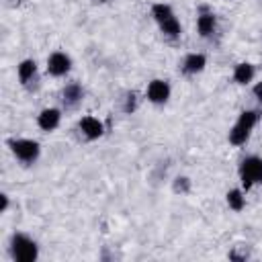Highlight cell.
Here are the masks:
<instances>
[{
    "label": "cell",
    "mask_w": 262,
    "mask_h": 262,
    "mask_svg": "<svg viewBox=\"0 0 262 262\" xmlns=\"http://www.w3.org/2000/svg\"><path fill=\"white\" fill-rule=\"evenodd\" d=\"M151 16L156 20V25L160 27V33L170 39V41H178L182 37V25L174 12V8L168 2H156L151 4Z\"/></svg>",
    "instance_id": "1"
},
{
    "label": "cell",
    "mask_w": 262,
    "mask_h": 262,
    "mask_svg": "<svg viewBox=\"0 0 262 262\" xmlns=\"http://www.w3.org/2000/svg\"><path fill=\"white\" fill-rule=\"evenodd\" d=\"M258 121H260V113H258V111H254V108H244V111L237 115L235 123L231 125L229 133H227V141H229L233 147L246 145V143L250 141L252 131H254V127L258 125Z\"/></svg>",
    "instance_id": "2"
},
{
    "label": "cell",
    "mask_w": 262,
    "mask_h": 262,
    "mask_svg": "<svg viewBox=\"0 0 262 262\" xmlns=\"http://www.w3.org/2000/svg\"><path fill=\"white\" fill-rule=\"evenodd\" d=\"M237 176H239V186L246 192L262 184V158L256 154L246 156L237 166Z\"/></svg>",
    "instance_id": "3"
},
{
    "label": "cell",
    "mask_w": 262,
    "mask_h": 262,
    "mask_svg": "<svg viewBox=\"0 0 262 262\" xmlns=\"http://www.w3.org/2000/svg\"><path fill=\"white\" fill-rule=\"evenodd\" d=\"M8 147H10V154L25 166H33L41 156V143L31 137L8 139Z\"/></svg>",
    "instance_id": "4"
},
{
    "label": "cell",
    "mask_w": 262,
    "mask_h": 262,
    "mask_svg": "<svg viewBox=\"0 0 262 262\" xmlns=\"http://www.w3.org/2000/svg\"><path fill=\"white\" fill-rule=\"evenodd\" d=\"M10 256L16 262H35L39 258V246L31 235L16 231L10 237Z\"/></svg>",
    "instance_id": "5"
},
{
    "label": "cell",
    "mask_w": 262,
    "mask_h": 262,
    "mask_svg": "<svg viewBox=\"0 0 262 262\" xmlns=\"http://www.w3.org/2000/svg\"><path fill=\"white\" fill-rule=\"evenodd\" d=\"M170 96H172V86L164 78H154L147 84V88H145V98L151 104H158V106L160 104H166L170 100Z\"/></svg>",
    "instance_id": "6"
},
{
    "label": "cell",
    "mask_w": 262,
    "mask_h": 262,
    "mask_svg": "<svg viewBox=\"0 0 262 262\" xmlns=\"http://www.w3.org/2000/svg\"><path fill=\"white\" fill-rule=\"evenodd\" d=\"M215 31H217V14L209 6L201 4L199 10H196V33H199V37L209 39V37L215 35Z\"/></svg>",
    "instance_id": "7"
},
{
    "label": "cell",
    "mask_w": 262,
    "mask_h": 262,
    "mask_svg": "<svg viewBox=\"0 0 262 262\" xmlns=\"http://www.w3.org/2000/svg\"><path fill=\"white\" fill-rule=\"evenodd\" d=\"M72 70V57L66 51H53L47 57V74L53 78H63Z\"/></svg>",
    "instance_id": "8"
},
{
    "label": "cell",
    "mask_w": 262,
    "mask_h": 262,
    "mask_svg": "<svg viewBox=\"0 0 262 262\" xmlns=\"http://www.w3.org/2000/svg\"><path fill=\"white\" fill-rule=\"evenodd\" d=\"M78 129H80V133H82L88 141L100 139V137L104 135V123H102L100 119L92 117V115H84V117H80V121H78Z\"/></svg>",
    "instance_id": "9"
},
{
    "label": "cell",
    "mask_w": 262,
    "mask_h": 262,
    "mask_svg": "<svg viewBox=\"0 0 262 262\" xmlns=\"http://www.w3.org/2000/svg\"><path fill=\"white\" fill-rule=\"evenodd\" d=\"M61 123V108L57 106H45L39 115H37V127L45 133H51L59 127Z\"/></svg>",
    "instance_id": "10"
},
{
    "label": "cell",
    "mask_w": 262,
    "mask_h": 262,
    "mask_svg": "<svg viewBox=\"0 0 262 262\" xmlns=\"http://www.w3.org/2000/svg\"><path fill=\"white\" fill-rule=\"evenodd\" d=\"M207 68V55L201 53V51H192V53H186L182 63H180V70L184 76H196L201 74L203 70Z\"/></svg>",
    "instance_id": "11"
},
{
    "label": "cell",
    "mask_w": 262,
    "mask_h": 262,
    "mask_svg": "<svg viewBox=\"0 0 262 262\" xmlns=\"http://www.w3.org/2000/svg\"><path fill=\"white\" fill-rule=\"evenodd\" d=\"M84 98V88L80 82H68L63 88H61V102L66 108H74L82 102Z\"/></svg>",
    "instance_id": "12"
},
{
    "label": "cell",
    "mask_w": 262,
    "mask_h": 262,
    "mask_svg": "<svg viewBox=\"0 0 262 262\" xmlns=\"http://www.w3.org/2000/svg\"><path fill=\"white\" fill-rule=\"evenodd\" d=\"M231 78H233V82L237 86H248L256 78V66L250 63V61H239V63L233 66Z\"/></svg>",
    "instance_id": "13"
},
{
    "label": "cell",
    "mask_w": 262,
    "mask_h": 262,
    "mask_svg": "<svg viewBox=\"0 0 262 262\" xmlns=\"http://www.w3.org/2000/svg\"><path fill=\"white\" fill-rule=\"evenodd\" d=\"M16 76H18V82L23 86H31V82L37 80V61L27 57L23 61H18L16 66Z\"/></svg>",
    "instance_id": "14"
},
{
    "label": "cell",
    "mask_w": 262,
    "mask_h": 262,
    "mask_svg": "<svg viewBox=\"0 0 262 262\" xmlns=\"http://www.w3.org/2000/svg\"><path fill=\"white\" fill-rule=\"evenodd\" d=\"M225 203L231 211L239 213L246 209V190L239 186V188H229L227 194H225Z\"/></svg>",
    "instance_id": "15"
},
{
    "label": "cell",
    "mask_w": 262,
    "mask_h": 262,
    "mask_svg": "<svg viewBox=\"0 0 262 262\" xmlns=\"http://www.w3.org/2000/svg\"><path fill=\"white\" fill-rule=\"evenodd\" d=\"M190 186H192V182H190L188 176H176L174 182H172V190L176 194H188L190 192Z\"/></svg>",
    "instance_id": "16"
},
{
    "label": "cell",
    "mask_w": 262,
    "mask_h": 262,
    "mask_svg": "<svg viewBox=\"0 0 262 262\" xmlns=\"http://www.w3.org/2000/svg\"><path fill=\"white\" fill-rule=\"evenodd\" d=\"M135 108H137V94L133 90H129L125 94V98H123V111L127 115H131V113H135Z\"/></svg>",
    "instance_id": "17"
},
{
    "label": "cell",
    "mask_w": 262,
    "mask_h": 262,
    "mask_svg": "<svg viewBox=\"0 0 262 262\" xmlns=\"http://www.w3.org/2000/svg\"><path fill=\"white\" fill-rule=\"evenodd\" d=\"M252 94H254V98L262 104V80H260V82H256V84L252 86Z\"/></svg>",
    "instance_id": "18"
},
{
    "label": "cell",
    "mask_w": 262,
    "mask_h": 262,
    "mask_svg": "<svg viewBox=\"0 0 262 262\" xmlns=\"http://www.w3.org/2000/svg\"><path fill=\"white\" fill-rule=\"evenodd\" d=\"M8 205H10V196L6 192L0 194V213H6L8 211Z\"/></svg>",
    "instance_id": "19"
},
{
    "label": "cell",
    "mask_w": 262,
    "mask_h": 262,
    "mask_svg": "<svg viewBox=\"0 0 262 262\" xmlns=\"http://www.w3.org/2000/svg\"><path fill=\"white\" fill-rule=\"evenodd\" d=\"M96 2H106V0H96Z\"/></svg>",
    "instance_id": "20"
}]
</instances>
